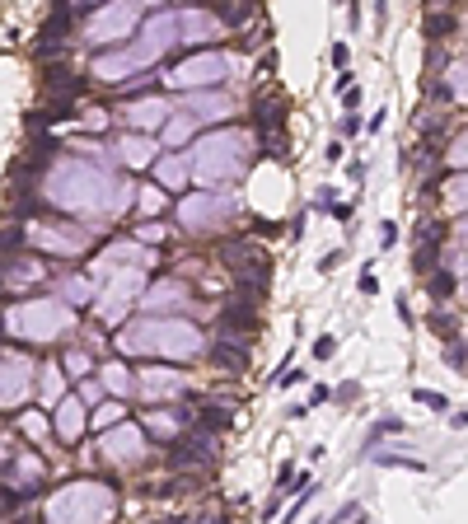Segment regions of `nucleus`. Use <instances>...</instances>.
<instances>
[{"label": "nucleus", "instance_id": "nucleus-1", "mask_svg": "<svg viewBox=\"0 0 468 524\" xmlns=\"http://www.w3.org/2000/svg\"><path fill=\"white\" fill-rule=\"evenodd\" d=\"M43 197L61 211H90V215H122L132 188L122 178H112L103 169L85 164V159H61V164L47 173Z\"/></svg>", "mask_w": 468, "mask_h": 524}, {"label": "nucleus", "instance_id": "nucleus-2", "mask_svg": "<svg viewBox=\"0 0 468 524\" xmlns=\"http://www.w3.org/2000/svg\"><path fill=\"white\" fill-rule=\"evenodd\" d=\"M117 346L127 356H169V360H192L206 351V337L188 319H169V314H145L132 328L117 333Z\"/></svg>", "mask_w": 468, "mask_h": 524}, {"label": "nucleus", "instance_id": "nucleus-3", "mask_svg": "<svg viewBox=\"0 0 468 524\" xmlns=\"http://www.w3.org/2000/svg\"><path fill=\"white\" fill-rule=\"evenodd\" d=\"M179 38V28H174V14H155V19L141 28V38H136V47H127V52H112V56H99L94 61V75L99 80H127L132 70H145L150 61H159V56L169 52V43Z\"/></svg>", "mask_w": 468, "mask_h": 524}, {"label": "nucleus", "instance_id": "nucleus-4", "mask_svg": "<svg viewBox=\"0 0 468 524\" xmlns=\"http://www.w3.org/2000/svg\"><path fill=\"white\" fill-rule=\"evenodd\" d=\"M244 164H248V136L244 132H211L192 150V178L206 183V188L220 178H239Z\"/></svg>", "mask_w": 468, "mask_h": 524}, {"label": "nucleus", "instance_id": "nucleus-5", "mask_svg": "<svg viewBox=\"0 0 468 524\" xmlns=\"http://www.w3.org/2000/svg\"><path fill=\"white\" fill-rule=\"evenodd\" d=\"M70 324H75V314L61 300H28L5 314V328L23 342H56L61 333H70Z\"/></svg>", "mask_w": 468, "mask_h": 524}, {"label": "nucleus", "instance_id": "nucleus-6", "mask_svg": "<svg viewBox=\"0 0 468 524\" xmlns=\"http://www.w3.org/2000/svg\"><path fill=\"white\" fill-rule=\"evenodd\" d=\"M112 506H117L112 501V487L85 478V482H66L47 501V520H108Z\"/></svg>", "mask_w": 468, "mask_h": 524}, {"label": "nucleus", "instance_id": "nucleus-7", "mask_svg": "<svg viewBox=\"0 0 468 524\" xmlns=\"http://www.w3.org/2000/svg\"><path fill=\"white\" fill-rule=\"evenodd\" d=\"M225 75H230V56L225 52H197L169 70V85H179V90H206V85H220Z\"/></svg>", "mask_w": 468, "mask_h": 524}, {"label": "nucleus", "instance_id": "nucleus-8", "mask_svg": "<svg viewBox=\"0 0 468 524\" xmlns=\"http://www.w3.org/2000/svg\"><path fill=\"white\" fill-rule=\"evenodd\" d=\"M230 215H234V197H220V192H192V197L179 201L183 230H216Z\"/></svg>", "mask_w": 468, "mask_h": 524}, {"label": "nucleus", "instance_id": "nucleus-9", "mask_svg": "<svg viewBox=\"0 0 468 524\" xmlns=\"http://www.w3.org/2000/svg\"><path fill=\"white\" fill-rule=\"evenodd\" d=\"M141 290H145V272L136 267V262H132V267H117L112 281L103 286V295H99V319H103V324H117V319L127 314V304H132Z\"/></svg>", "mask_w": 468, "mask_h": 524}, {"label": "nucleus", "instance_id": "nucleus-10", "mask_svg": "<svg viewBox=\"0 0 468 524\" xmlns=\"http://www.w3.org/2000/svg\"><path fill=\"white\" fill-rule=\"evenodd\" d=\"M132 28H136V5L132 0H112V5L94 10V19L85 23V38L90 43H122Z\"/></svg>", "mask_w": 468, "mask_h": 524}, {"label": "nucleus", "instance_id": "nucleus-11", "mask_svg": "<svg viewBox=\"0 0 468 524\" xmlns=\"http://www.w3.org/2000/svg\"><path fill=\"white\" fill-rule=\"evenodd\" d=\"M174 28H179V38H183V43L206 47V43H216V38H220V28H225V23L216 19L211 10H201V5H188L183 14H174Z\"/></svg>", "mask_w": 468, "mask_h": 524}, {"label": "nucleus", "instance_id": "nucleus-12", "mask_svg": "<svg viewBox=\"0 0 468 524\" xmlns=\"http://www.w3.org/2000/svg\"><path fill=\"white\" fill-rule=\"evenodd\" d=\"M33 384V365L23 356H0V407H14L23 389Z\"/></svg>", "mask_w": 468, "mask_h": 524}, {"label": "nucleus", "instance_id": "nucleus-13", "mask_svg": "<svg viewBox=\"0 0 468 524\" xmlns=\"http://www.w3.org/2000/svg\"><path fill=\"white\" fill-rule=\"evenodd\" d=\"M28 239H33L38 248H52V253H80V248L90 244V235L75 230V225H38Z\"/></svg>", "mask_w": 468, "mask_h": 524}, {"label": "nucleus", "instance_id": "nucleus-14", "mask_svg": "<svg viewBox=\"0 0 468 524\" xmlns=\"http://www.w3.org/2000/svg\"><path fill=\"white\" fill-rule=\"evenodd\" d=\"M103 150H108V159H117V164H132V169H141V164H150V159H155V141H150L145 132L117 136V141H108Z\"/></svg>", "mask_w": 468, "mask_h": 524}, {"label": "nucleus", "instance_id": "nucleus-15", "mask_svg": "<svg viewBox=\"0 0 468 524\" xmlns=\"http://www.w3.org/2000/svg\"><path fill=\"white\" fill-rule=\"evenodd\" d=\"M103 454H108L112 464H136V459L145 454V435L136 431V426H117V431L103 435Z\"/></svg>", "mask_w": 468, "mask_h": 524}, {"label": "nucleus", "instance_id": "nucleus-16", "mask_svg": "<svg viewBox=\"0 0 468 524\" xmlns=\"http://www.w3.org/2000/svg\"><path fill=\"white\" fill-rule=\"evenodd\" d=\"M141 304H145V314L183 309V304H188V286H183V281H155L150 290H141Z\"/></svg>", "mask_w": 468, "mask_h": 524}, {"label": "nucleus", "instance_id": "nucleus-17", "mask_svg": "<svg viewBox=\"0 0 468 524\" xmlns=\"http://www.w3.org/2000/svg\"><path fill=\"white\" fill-rule=\"evenodd\" d=\"M169 108H174V103H164V99H141V103H132V108H122V122L132 127V132H155V127L169 122Z\"/></svg>", "mask_w": 468, "mask_h": 524}, {"label": "nucleus", "instance_id": "nucleus-18", "mask_svg": "<svg viewBox=\"0 0 468 524\" xmlns=\"http://www.w3.org/2000/svg\"><path fill=\"white\" fill-rule=\"evenodd\" d=\"M183 112H188L192 122L225 117V112H230V99H225V94H206V90H188V99H183Z\"/></svg>", "mask_w": 468, "mask_h": 524}, {"label": "nucleus", "instance_id": "nucleus-19", "mask_svg": "<svg viewBox=\"0 0 468 524\" xmlns=\"http://www.w3.org/2000/svg\"><path fill=\"white\" fill-rule=\"evenodd\" d=\"M5 482H10V487L19 491V496H33V491L43 487V459H38V454H23L19 464H14V469L5 473Z\"/></svg>", "mask_w": 468, "mask_h": 524}, {"label": "nucleus", "instance_id": "nucleus-20", "mask_svg": "<svg viewBox=\"0 0 468 524\" xmlns=\"http://www.w3.org/2000/svg\"><path fill=\"white\" fill-rule=\"evenodd\" d=\"M80 431H85V402H80V398H61V402H56V435H61L66 445H75Z\"/></svg>", "mask_w": 468, "mask_h": 524}, {"label": "nucleus", "instance_id": "nucleus-21", "mask_svg": "<svg viewBox=\"0 0 468 524\" xmlns=\"http://www.w3.org/2000/svg\"><path fill=\"white\" fill-rule=\"evenodd\" d=\"M183 389V375L179 370H145L141 375V393L145 398H169V393Z\"/></svg>", "mask_w": 468, "mask_h": 524}, {"label": "nucleus", "instance_id": "nucleus-22", "mask_svg": "<svg viewBox=\"0 0 468 524\" xmlns=\"http://www.w3.org/2000/svg\"><path fill=\"white\" fill-rule=\"evenodd\" d=\"M253 328H257V309H239V304L220 309V337H239L244 342Z\"/></svg>", "mask_w": 468, "mask_h": 524}, {"label": "nucleus", "instance_id": "nucleus-23", "mask_svg": "<svg viewBox=\"0 0 468 524\" xmlns=\"http://www.w3.org/2000/svg\"><path fill=\"white\" fill-rule=\"evenodd\" d=\"M230 422H234L230 402H201V412L192 417V426H197V431H206V435H220V431H230Z\"/></svg>", "mask_w": 468, "mask_h": 524}, {"label": "nucleus", "instance_id": "nucleus-24", "mask_svg": "<svg viewBox=\"0 0 468 524\" xmlns=\"http://www.w3.org/2000/svg\"><path fill=\"white\" fill-rule=\"evenodd\" d=\"M281 122H286V103H281V99H262V94H257V103H253V127H257V132H277Z\"/></svg>", "mask_w": 468, "mask_h": 524}, {"label": "nucleus", "instance_id": "nucleus-25", "mask_svg": "<svg viewBox=\"0 0 468 524\" xmlns=\"http://www.w3.org/2000/svg\"><path fill=\"white\" fill-rule=\"evenodd\" d=\"M155 173H159V183H164L169 192H183V188H188V159H183V155L159 159V169H155Z\"/></svg>", "mask_w": 468, "mask_h": 524}, {"label": "nucleus", "instance_id": "nucleus-26", "mask_svg": "<svg viewBox=\"0 0 468 524\" xmlns=\"http://www.w3.org/2000/svg\"><path fill=\"white\" fill-rule=\"evenodd\" d=\"M211 356L220 360V365H230L234 375H239V370H248V351H244L239 342H230V337H220V342L211 346Z\"/></svg>", "mask_w": 468, "mask_h": 524}, {"label": "nucleus", "instance_id": "nucleus-27", "mask_svg": "<svg viewBox=\"0 0 468 524\" xmlns=\"http://www.w3.org/2000/svg\"><path fill=\"white\" fill-rule=\"evenodd\" d=\"M56 295H61V304H90V295H94V286H90V277H70V281H61V290H56Z\"/></svg>", "mask_w": 468, "mask_h": 524}, {"label": "nucleus", "instance_id": "nucleus-28", "mask_svg": "<svg viewBox=\"0 0 468 524\" xmlns=\"http://www.w3.org/2000/svg\"><path fill=\"white\" fill-rule=\"evenodd\" d=\"M192 127H197V122H192L188 112H183V117H174V122H169L164 141H169V145H183V141H188V136H192Z\"/></svg>", "mask_w": 468, "mask_h": 524}, {"label": "nucleus", "instance_id": "nucleus-29", "mask_svg": "<svg viewBox=\"0 0 468 524\" xmlns=\"http://www.w3.org/2000/svg\"><path fill=\"white\" fill-rule=\"evenodd\" d=\"M103 384H108L112 393H132V375H127L122 365H108V370H103Z\"/></svg>", "mask_w": 468, "mask_h": 524}, {"label": "nucleus", "instance_id": "nucleus-30", "mask_svg": "<svg viewBox=\"0 0 468 524\" xmlns=\"http://www.w3.org/2000/svg\"><path fill=\"white\" fill-rule=\"evenodd\" d=\"M413 402H426V407H435V412H450V398L435 389H413Z\"/></svg>", "mask_w": 468, "mask_h": 524}, {"label": "nucleus", "instance_id": "nucleus-31", "mask_svg": "<svg viewBox=\"0 0 468 524\" xmlns=\"http://www.w3.org/2000/svg\"><path fill=\"white\" fill-rule=\"evenodd\" d=\"M445 28H454V19H450V14H431V19H426V38H431V43H440V38H445Z\"/></svg>", "mask_w": 468, "mask_h": 524}, {"label": "nucleus", "instance_id": "nucleus-32", "mask_svg": "<svg viewBox=\"0 0 468 524\" xmlns=\"http://www.w3.org/2000/svg\"><path fill=\"white\" fill-rule=\"evenodd\" d=\"M66 375H70V380H85V375H90V356H85V351H70V356H66Z\"/></svg>", "mask_w": 468, "mask_h": 524}, {"label": "nucleus", "instance_id": "nucleus-33", "mask_svg": "<svg viewBox=\"0 0 468 524\" xmlns=\"http://www.w3.org/2000/svg\"><path fill=\"white\" fill-rule=\"evenodd\" d=\"M431 290H435V300H450V295H454V277H450V272H440V277L431 281Z\"/></svg>", "mask_w": 468, "mask_h": 524}, {"label": "nucleus", "instance_id": "nucleus-34", "mask_svg": "<svg viewBox=\"0 0 468 524\" xmlns=\"http://www.w3.org/2000/svg\"><path fill=\"white\" fill-rule=\"evenodd\" d=\"M333 351H337V337H333V333H324L319 342H314V356H319V360H328Z\"/></svg>", "mask_w": 468, "mask_h": 524}, {"label": "nucleus", "instance_id": "nucleus-35", "mask_svg": "<svg viewBox=\"0 0 468 524\" xmlns=\"http://www.w3.org/2000/svg\"><path fill=\"white\" fill-rule=\"evenodd\" d=\"M122 412H127L122 402H108V407L99 412V426H117V422H122Z\"/></svg>", "mask_w": 468, "mask_h": 524}, {"label": "nucleus", "instance_id": "nucleus-36", "mask_svg": "<svg viewBox=\"0 0 468 524\" xmlns=\"http://www.w3.org/2000/svg\"><path fill=\"white\" fill-rule=\"evenodd\" d=\"M145 426H150L155 435H174V417H164V412H155V417H150Z\"/></svg>", "mask_w": 468, "mask_h": 524}, {"label": "nucleus", "instance_id": "nucleus-37", "mask_svg": "<svg viewBox=\"0 0 468 524\" xmlns=\"http://www.w3.org/2000/svg\"><path fill=\"white\" fill-rule=\"evenodd\" d=\"M361 295H379V281H375V272H361Z\"/></svg>", "mask_w": 468, "mask_h": 524}, {"label": "nucleus", "instance_id": "nucleus-38", "mask_svg": "<svg viewBox=\"0 0 468 524\" xmlns=\"http://www.w3.org/2000/svg\"><path fill=\"white\" fill-rule=\"evenodd\" d=\"M141 206H145L150 215H155V211H164V197H159V192H145V197H141Z\"/></svg>", "mask_w": 468, "mask_h": 524}, {"label": "nucleus", "instance_id": "nucleus-39", "mask_svg": "<svg viewBox=\"0 0 468 524\" xmlns=\"http://www.w3.org/2000/svg\"><path fill=\"white\" fill-rule=\"evenodd\" d=\"M337 262H342V248H333V253H324V257H319V272H333Z\"/></svg>", "mask_w": 468, "mask_h": 524}, {"label": "nucleus", "instance_id": "nucleus-40", "mask_svg": "<svg viewBox=\"0 0 468 524\" xmlns=\"http://www.w3.org/2000/svg\"><path fill=\"white\" fill-rule=\"evenodd\" d=\"M23 431H28V435H43L47 422H43V417H23Z\"/></svg>", "mask_w": 468, "mask_h": 524}, {"label": "nucleus", "instance_id": "nucleus-41", "mask_svg": "<svg viewBox=\"0 0 468 524\" xmlns=\"http://www.w3.org/2000/svg\"><path fill=\"white\" fill-rule=\"evenodd\" d=\"M346 61H351V52H346V43H337V47H333V66H337V70H342V66H346Z\"/></svg>", "mask_w": 468, "mask_h": 524}, {"label": "nucleus", "instance_id": "nucleus-42", "mask_svg": "<svg viewBox=\"0 0 468 524\" xmlns=\"http://www.w3.org/2000/svg\"><path fill=\"white\" fill-rule=\"evenodd\" d=\"M309 501H314V487L304 491V496H300V501H295V506H290V520H300V510H304V506H309Z\"/></svg>", "mask_w": 468, "mask_h": 524}, {"label": "nucleus", "instance_id": "nucleus-43", "mask_svg": "<svg viewBox=\"0 0 468 524\" xmlns=\"http://www.w3.org/2000/svg\"><path fill=\"white\" fill-rule=\"evenodd\" d=\"M361 393V384H342V389H337V402H351Z\"/></svg>", "mask_w": 468, "mask_h": 524}, {"label": "nucleus", "instance_id": "nucleus-44", "mask_svg": "<svg viewBox=\"0 0 468 524\" xmlns=\"http://www.w3.org/2000/svg\"><path fill=\"white\" fill-rule=\"evenodd\" d=\"M342 103H346V112H356L361 108V94L356 90H342Z\"/></svg>", "mask_w": 468, "mask_h": 524}, {"label": "nucleus", "instance_id": "nucleus-45", "mask_svg": "<svg viewBox=\"0 0 468 524\" xmlns=\"http://www.w3.org/2000/svg\"><path fill=\"white\" fill-rule=\"evenodd\" d=\"M333 90H351V70H346V66H342V70H337V80H333Z\"/></svg>", "mask_w": 468, "mask_h": 524}, {"label": "nucleus", "instance_id": "nucleus-46", "mask_svg": "<svg viewBox=\"0 0 468 524\" xmlns=\"http://www.w3.org/2000/svg\"><path fill=\"white\" fill-rule=\"evenodd\" d=\"M384 122H389V112H384V108H375V117H370V136H375Z\"/></svg>", "mask_w": 468, "mask_h": 524}, {"label": "nucleus", "instance_id": "nucleus-47", "mask_svg": "<svg viewBox=\"0 0 468 524\" xmlns=\"http://www.w3.org/2000/svg\"><path fill=\"white\" fill-rule=\"evenodd\" d=\"M75 5H103V0H75Z\"/></svg>", "mask_w": 468, "mask_h": 524}, {"label": "nucleus", "instance_id": "nucleus-48", "mask_svg": "<svg viewBox=\"0 0 468 524\" xmlns=\"http://www.w3.org/2000/svg\"><path fill=\"white\" fill-rule=\"evenodd\" d=\"M145 5H159V0H145Z\"/></svg>", "mask_w": 468, "mask_h": 524}]
</instances>
